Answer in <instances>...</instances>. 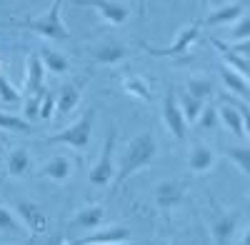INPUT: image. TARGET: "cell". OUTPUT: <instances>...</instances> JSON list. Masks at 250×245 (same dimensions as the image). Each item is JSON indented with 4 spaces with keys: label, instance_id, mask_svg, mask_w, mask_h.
<instances>
[{
    "label": "cell",
    "instance_id": "obj_13",
    "mask_svg": "<svg viewBox=\"0 0 250 245\" xmlns=\"http://www.w3.org/2000/svg\"><path fill=\"white\" fill-rule=\"evenodd\" d=\"M238 225H240V215H238V213L218 210L215 218L210 220V233H213L215 245L233 243V238H235V233H238Z\"/></svg>",
    "mask_w": 250,
    "mask_h": 245
},
{
    "label": "cell",
    "instance_id": "obj_34",
    "mask_svg": "<svg viewBox=\"0 0 250 245\" xmlns=\"http://www.w3.org/2000/svg\"><path fill=\"white\" fill-rule=\"evenodd\" d=\"M40 95H43V93H38V95H30V98H28V103H25V118H28V120H35V118H38Z\"/></svg>",
    "mask_w": 250,
    "mask_h": 245
},
{
    "label": "cell",
    "instance_id": "obj_31",
    "mask_svg": "<svg viewBox=\"0 0 250 245\" xmlns=\"http://www.w3.org/2000/svg\"><path fill=\"white\" fill-rule=\"evenodd\" d=\"M0 230L5 233H23V223L18 220V215L13 210H8L5 205H0Z\"/></svg>",
    "mask_w": 250,
    "mask_h": 245
},
{
    "label": "cell",
    "instance_id": "obj_21",
    "mask_svg": "<svg viewBox=\"0 0 250 245\" xmlns=\"http://www.w3.org/2000/svg\"><path fill=\"white\" fill-rule=\"evenodd\" d=\"M30 168H33V158H30V153L25 148H15L5 158V173H8V178H23V175L30 173Z\"/></svg>",
    "mask_w": 250,
    "mask_h": 245
},
{
    "label": "cell",
    "instance_id": "obj_22",
    "mask_svg": "<svg viewBox=\"0 0 250 245\" xmlns=\"http://www.w3.org/2000/svg\"><path fill=\"white\" fill-rule=\"evenodd\" d=\"M40 63H43L45 73H53V75H65L70 70V58L60 50H53V48H43L38 53Z\"/></svg>",
    "mask_w": 250,
    "mask_h": 245
},
{
    "label": "cell",
    "instance_id": "obj_14",
    "mask_svg": "<svg viewBox=\"0 0 250 245\" xmlns=\"http://www.w3.org/2000/svg\"><path fill=\"white\" fill-rule=\"evenodd\" d=\"M125 240H130V230L125 225H110V228H103V230L95 228L70 245H108V243H125Z\"/></svg>",
    "mask_w": 250,
    "mask_h": 245
},
{
    "label": "cell",
    "instance_id": "obj_12",
    "mask_svg": "<svg viewBox=\"0 0 250 245\" xmlns=\"http://www.w3.org/2000/svg\"><path fill=\"white\" fill-rule=\"evenodd\" d=\"M243 15H248V5L245 0H233V3H225L215 10H210L203 20L200 25H208V28H218V25H233L235 20H240Z\"/></svg>",
    "mask_w": 250,
    "mask_h": 245
},
{
    "label": "cell",
    "instance_id": "obj_5",
    "mask_svg": "<svg viewBox=\"0 0 250 245\" xmlns=\"http://www.w3.org/2000/svg\"><path fill=\"white\" fill-rule=\"evenodd\" d=\"M115 143H118V135H115V128H110L105 143H103V150L98 155V163L88 173L90 185H95V188L113 185V178H115Z\"/></svg>",
    "mask_w": 250,
    "mask_h": 245
},
{
    "label": "cell",
    "instance_id": "obj_19",
    "mask_svg": "<svg viewBox=\"0 0 250 245\" xmlns=\"http://www.w3.org/2000/svg\"><path fill=\"white\" fill-rule=\"evenodd\" d=\"M40 175L53 180V183H65L73 175V160L68 155H55V158H50L45 165H43Z\"/></svg>",
    "mask_w": 250,
    "mask_h": 245
},
{
    "label": "cell",
    "instance_id": "obj_27",
    "mask_svg": "<svg viewBox=\"0 0 250 245\" xmlns=\"http://www.w3.org/2000/svg\"><path fill=\"white\" fill-rule=\"evenodd\" d=\"M178 103H180V110H183V118H185V122H188V128L193 125V122L198 120V115H200V110H203V100H198V98H193V95H180L178 98Z\"/></svg>",
    "mask_w": 250,
    "mask_h": 245
},
{
    "label": "cell",
    "instance_id": "obj_15",
    "mask_svg": "<svg viewBox=\"0 0 250 245\" xmlns=\"http://www.w3.org/2000/svg\"><path fill=\"white\" fill-rule=\"evenodd\" d=\"M83 95V80H70V83H62L60 90L55 93V113L58 115H70Z\"/></svg>",
    "mask_w": 250,
    "mask_h": 245
},
{
    "label": "cell",
    "instance_id": "obj_3",
    "mask_svg": "<svg viewBox=\"0 0 250 245\" xmlns=\"http://www.w3.org/2000/svg\"><path fill=\"white\" fill-rule=\"evenodd\" d=\"M93 122H95V108H88L73 125L48 135L45 143L48 145H68L73 150H85L93 140Z\"/></svg>",
    "mask_w": 250,
    "mask_h": 245
},
{
    "label": "cell",
    "instance_id": "obj_35",
    "mask_svg": "<svg viewBox=\"0 0 250 245\" xmlns=\"http://www.w3.org/2000/svg\"><path fill=\"white\" fill-rule=\"evenodd\" d=\"M173 245H195V243H193V240H185V238H178Z\"/></svg>",
    "mask_w": 250,
    "mask_h": 245
},
{
    "label": "cell",
    "instance_id": "obj_16",
    "mask_svg": "<svg viewBox=\"0 0 250 245\" xmlns=\"http://www.w3.org/2000/svg\"><path fill=\"white\" fill-rule=\"evenodd\" d=\"M103 223H105V208H103V205H85V208H80L70 218V228L73 230H83V233H90V230L100 228Z\"/></svg>",
    "mask_w": 250,
    "mask_h": 245
},
{
    "label": "cell",
    "instance_id": "obj_32",
    "mask_svg": "<svg viewBox=\"0 0 250 245\" xmlns=\"http://www.w3.org/2000/svg\"><path fill=\"white\" fill-rule=\"evenodd\" d=\"M55 115V93L53 90H43V95H40V110H38V118L40 120H50Z\"/></svg>",
    "mask_w": 250,
    "mask_h": 245
},
{
    "label": "cell",
    "instance_id": "obj_18",
    "mask_svg": "<svg viewBox=\"0 0 250 245\" xmlns=\"http://www.w3.org/2000/svg\"><path fill=\"white\" fill-rule=\"evenodd\" d=\"M215 160H218V155H215L210 148L203 145V143H195L193 150H190V155H188V168H190L193 175H205V173L213 170Z\"/></svg>",
    "mask_w": 250,
    "mask_h": 245
},
{
    "label": "cell",
    "instance_id": "obj_6",
    "mask_svg": "<svg viewBox=\"0 0 250 245\" xmlns=\"http://www.w3.org/2000/svg\"><path fill=\"white\" fill-rule=\"evenodd\" d=\"M80 8H95L100 15V23H105L110 28H120L130 20L133 8L125 0H73Z\"/></svg>",
    "mask_w": 250,
    "mask_h": 245
},
{
    "label": "cell",
    "instance_id": "obj_4",
    "mask_svg": "<svg viewBox=\"0 0 250 245\" xmlns=\"http://www.w3.org/2000/svg\"><path fill=\"white\" fill-rule=\"evenodd\" d=\"M198 35H200V20L198 23H193V25H185L178 35H175V40L168 45V48H155V45H150V43H145V40H140L138 43V48L140 50H145L148 55H155V58H170V60H180L178 65H183V60H185V55L190 53V45L198 40Z\"/></svg>",
    "mask_w": 250,
    "mask_h": 245
},
{
    "label": "cell",
    "instance_id": "obj_20",
    "mask_svg": "<svg viewBox=\"0 0 250 245\" xmlns=\"http://www.w3.org/2000/svg\"><path fill=\"white\" fill-rule=\"evenodd\" d=\"M218 73H220V80H223V85L230 90V93H235L240 100H248L250 98V85H248V75H240L238 70H233V68H228V65H220L218 68Z\"/></svg>",
    "mask_w": 250,
    "mask_h": 245
},
{
    "label": "cell",
    "instance_id": "obj_26",
    "mask_svg": "<svg viewBox=\"0 0 250 245\" xmlns=\"http://www.w3.org/2000/svg\"><path fill=\"white\" fill-rule=\"evenodd\" d=\"M225 158L233 163V165L245 175L250 178V148L248 145H235V148H228L225 150Z\"/></svg>",
    "mask_w": 250,
    "mask_h": 245
},
{
    "label": "cell",
    "instance_id": "obj_29",
    "mask_svg": "<svg viewBox=\"0 0 250 245\" xmlns=\"http://www.w3.org/2000/svg\"><path fill=\"white\" fill-rule=\"evenodd\" d=\"M0 130H10V133H30V122H25L23 118H15L10 113L0 110Z\"/></svg>",
    "mask_w": 250,
    "mask_h": 245
},
{
    "label": "cell",
    "instance_id": "obj_8",
    "mask_svg": "<svg viewBox=\"0 0 250 245\" xmlns=\"http://www.w3.org/2000/svg\"><path fill=\"white\" fill-rule=\"evenodd\" d=\"M18 220L23 223V228L30 233V235H45L50 230V220L45 215V210L38 205V203H30V200H15V210Z\"/></svg>",
    "mask_w": 250,
    "mask_h": 245
},
{
    "label": "cell",
    "instance_id": "obj_1",
    "mask_svg": "<svg viewBox=\"0 0 250 245\" xmlns=\"http://www.w3.org/2000/svg\"><path fill=\"white\" fill-rule=\"evenodd\" d=\"M158 155V138L153 130H143L138 133L130 143H128V148H125L123 158L115 163L118 170H115V178H113V190H118L123 183H128V178H133L135 173L145 170L150 165V163L155 160Z\"/></svg>",
    "mask_w": 250,
    "mask_h": 245
},
{
    "label": "cell",
    "instance_id": "obj_33",
    "mask_svg": "<svg viewBox=\"0 0 250 245\" xmlns=\"http://www.w3.org/2000/svg\"><path fill=\"white\" fill-rule=\"evenodd\" d=\"M228 35H230V40H235V43H240V40H250V18L243 15L240 20H235V23L230 25V30H228Z\"/></svg>",
    "mask_w": 250,
    "mask_h": 245
},
{
    "label": "cell",
    "instance_id": "obj_7",
    "mask_svg": "<svg viewBox=\"0 0 250 245\" xmlns=\"http://www.w3.org/2000/svg\"><path fill=\"white\" fill-rule=\"evenodd\" d=\"M218 122H223V128L235 135L238 140L248 138V128H250V113L245 108V103L238 100H223V105H218Z\"/></svg>",
    "mask_w": 250,
    "mask_h": 245
},
{
    "label": "cell",
    "instance_id": "obj_25",
    "mask_svg": "<svg viewBox=\"0 0 250 245\" xmlns=\"http://www.w3.org/2000/svg\"><path fill=\"white\" fill-rule=\"evenodd\" d=\"M185 93L205 103V100L213 95V83H210V78H203V75H193V78H188V83H185Z\"/></svg>",
    "mask_w": 250,
    "mask_h": 245
},
{
    "label": "cell",
    "instance_id": "obj_23",
    "mask_svg": "<svg viewBox=\"0 0 250 245\" xmlns=\"http://www.w3.org/2000/svg\"><path fill=\"white\" fill-rule=\"evenodd\" d=\"M210 45H213V48H215V50H218V53H220V55L228 60V63H230L228 68L238 70L240 75H248V70H250V68H248V58H245V55H238V53L233 50V45L223 43L220 38H213V35H210Z\"/></svg>",
    "mask_w": 250,
    "mask_h": 245
},
{
    "label": "cell",
    "instance_id": "obj_17",
    "mask_svg": "<svg viewBox=\"0 0 250 245\" xmlns=\"http://www.w3.org/2000/svg\"><path fill=\"white\" fill-rule=\"evenodd\" d=\"M25 90L28 95H38L45 90V68L40 63L38 53H30L25 58Z\"/></svg>",
    "mask_w": 250,
    "mask_h": 245
},
{
    "label": "cell",
    "instance_id": "obj_30",
    "mask_svg": "<svg viewBox=\"0 0 250 245\" xmlns=\"http://www.w3.org/2000/svg\"><path fill=\"white\" fill-rule=\"evenodd\" d=\"M0 103H3V105H10V108L23 103V95H20V90L13 88L3 75H0Z\"/></svg>",
    "mask_w": 250,
    "mask_h": 245
},
{
    "label": "cell",
    "instance_id": "obj_10",
    "mask_svg": "<svg viewBox=\"0 0 250 245\" xmlns=\"http://www.w3.org/2000/svg\"><path fill=\"white\" fill-rule=\"evenodd\" d=\"M130 58V48H125L118 40H103V43L90 48V60L95 65L110 68V65H120L123 60Z\"/></svg>",
    "mask_w": 250,
    "mask_h": 245
},
{
    "label": "cell",
    "instance_id": "obj_28",
    "mask_svg": "<svg viewBox=\"0 0 250 245\" xmlns=\"http://www.w3.org/2000/svg\"><path fill=\"white\" fill-rule=\"evenodd\" d=\"M193 125L198 128V130H213L215 125H218V105H203V110H200V115H198V120L193 122Z\"/></svg>",
    "mask_w": 250,
    "mask_h": 245
},
{
    "label": "cell",
    "instance_id": "obj_9",
    "mask_svg": "<svg viewBox=\"0 0 250 245\" xmlns=\"http://www.w3.org/2000/svg\"><path fill=\"white\" fill-rule=\"evenodd\" d=\"M163 122L178 143H183L188 138V122L183 118V110H180V103H178V93L173 88L165 90V98H163Z\"/></svg>",
    "mask_w": 250,
    "mask_h": 245
},
{
    "label": "cell",
    "instance_id": "obj_2",
    "mask_svg": "<svg viewBox=\"0 0 250 245\" xmlns=\"http://www.w3.org/2000/svg\"><path fill=\"white\" fill-rule=\"evenodd\" d=\"M62 0H53V5L38 18H25V20H8V23H0V28H18V30H30L40 38L50 40V43H68L70 33L62 23Z\"/></svg>",
    "mask_w": 250,
    "mask_h": 245
},
{
    "label": "cell",
    "instance_id": "obj_24",
    "mask_svg": "<svg viewBox=\"0 0 250 245\" xmlns=\"http://www.w3.org/2000/svg\"><path fill=\"white\" fill-rule=\"evenodd\" d=\"M120 83H123V90L125 93L138 98V100H143V103H150V100H153V93H150L148 83H145L143 78H138V75H123Z\"/></svg>",
    "mask_w": 250,
    "mask_h": 245
},
{
    "label": "cell",
    "instance_id": "obj_36",
    "mask_svg": "<svg viewBox=\"0 0 250 245\" xmlns=\"http://www.w3.org/2000/svg\"><path fill=\"white\" fill-rule=\"evenodd\" d=\"M108 245H125V243H108Z\"/></svg>",
    "mask_w": 250,
    "mask_h": 245
},
{
    "label": "cell",
    "instance_id": "obj_11",
    "mask_svg": "<svg viewBox=\"0 0 250 245\" xmlns=\"http://www.w3.org/2000/svg\"><path fill=\"white\" fill-rule=\"evenodd\" d=\"M153 200L160 210H173L178 208L180 203L185 200V185L183 180L178 178H168V180H160L155 190H153Z\"/></svg>",
    "mask_w": 250,
    "mask_h": 245
}]
</instances>
